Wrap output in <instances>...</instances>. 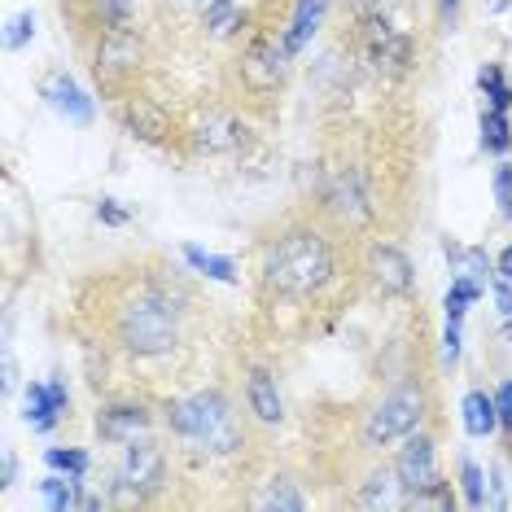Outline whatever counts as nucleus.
I'll return each mask as SVG.
<instances>
[{
	"label": "nucleus",
	"mask_w": 512,
	"mask_h": 512,
	"mask_svg": "<svg viewBox=\"0 0 512 512\" xmlns=\"http://www.w3.org/2000/svg\"><path fill=\"white\" fill-rule=\"evenodd\" d=\"M477 84H482L491 110H512V84H508V75H504V66L499 62H486L482 75H477Z\"/></svg>",
	"instance_id": "cd10ccee"
},
{
	"label": "nucleus",
	"mask_w": 512,
	"mask_h": 512,
	"mask_svg": "<svg viewBox=\"0 0 512 512\" xmlns=\"http://www.w3.org/2000/svg\"><path fill=\"white\" fill-rule=\"evenodd\" d=\"M31 36H36V14H18L9 18V31H5V49H22Z\"/></svg>",
	"instance_id": "2f4dec72"
},
{
	"label": "nucleus",
	"mask_w": 512,
	"mask_h": 512,
	"mask_svg": "<svg viewBox=\"0 0 512 512\" xmlns=\"http://www.w3.org/2000/svg\"><path fill=\"white\" fill-rule=\"evenodd\" d=\"M123 127L132 136H141V141H162V136L171 132V114L154 106V101H145V97H132L123 106Z\"/></svg>",
	"instance_id": "f3484780"
},
{
	"label": "nucleus",
	"mask_w": 512,
	"mask_h": 512,
	"mask_svg": "<svg viewBox=\"0 0 512 512\" xmlns=\"http://www.w3.org/2000/svg\"><path fill=\"white\" fill-rule=\"evenodd\" d=\"M394 473H399V482H403V491L407 495H421L429 491V486L438 482V456H434V438L429 434H407L403 438V451H399V460H394Z\"/></svg>",
	"instance_id": "6e6552de"
},
{
	"label": "nucleus",
	"mask_w": 512,
	"mask_h": 512,
	"mask_svg": "<svg viewBox=\"0 0 512 512\" xmlns=\"http://www.w3.org/2000/svg\"><path fill=\"white\" fill-rule=\"evenodd\" d=\"M320 22H324V0H298V5H294V18H289V27L281 31L285 49L298 57V53L311 44V36L320 31Z\"/></svg>",
	"instance_id": "6ab92c4d"
},
{
	"label": "nucleus",
	"mask_w": 512,
	"mask_h": 512,
	"mask_svg": "<svg viewBox=\"0 0 512 512\" xmlns=\"http://www.w3.org/2000/svg\"><path fill=\"white\" fill-rule=\"evenodd\" d=\"M14 482H18V460L14 451H5V460H0V491H9Z\"/></svg>",
	"instance_id": "58836bf2"
},
{
	"label": "nucleus",
	"mask_w": 512,
	"mask_h": 512,
	"mask_svg": "<svg viewBox=\"0 0 512 512\" xmlns=\"http://www.w3.org/2000/svg\"><path fill=\"white\" fill-rule=\"evenodd\" d=\"M71 412V394H66V381H31L27 386V425L49 434V429Z\"/></svg>",
	"instance_id": "ddd939ff"
},
{
	"label": "nucleus",
	"mask_w": 512,
	"mask_h": 512,
	"mask_svg": "<svg viewBox=\"0 0 512 512\" xmlns=\"http://www.w3.org/2000/svg\"><path fill=\"white\" fill-rule=\"evenodd\" d=\"M482 149L486 154H508L512 149V123H508V110H482Z\"/></svg>",
	"instance_id": "393cba45"
},
{
	"label": "nucleus",
	"mask_w": 512,
	"mask_h": 512,
	"mask_svg": "<svg viewBox=\"0 0 512 512\" xmlns=\"http://www.w3.org/2000/svg\"><path fill=\"white\" fill-rule=\"evenodd\" d=\"M438 9H442V18H447V22L460 18V0H438Z\"/></svg>",
	"instance_id": "a19ab883"
},
{
	"label": "nucleus",
	"mask_w": 512,
	"mask_h": 512,
	"mask_svg": "<svg viewBox=\"0 0 512 512\" xmlns=\"http://www.w3.org/2000/svg\"><path fill=\"white\" fill-rule=\"evenodd\" d=\"M246 403L250 412L259 416L263 425H281L285 416V403H281V390H276V377L267 368H254L250 381H246Z\"/></svg>",
	"instance_id": "dca6fc26"
},
{
	"label": "nucleus",
	"mask_w": 512,
	"mask_h": 512,
	"mask_svg": "<svg viewBox=\"0 0 512 512\" xmlns=\"http://www.w3.org/2000/svg\"><path fill=\"white\" fill-rule=\"evenodd\" d=\"M40 495L49 499V508L53 512H66V508H79V477H71V473H53V477H44L40 482Z\"/></svg>",
	"instance_id": "bb28decb"
},
{
	"label": "nucleus",
	"mask_w": 512,
	"mask_h": 512,
	"mask_svg": "<svg viewBox=\"0 0 512 512\" xmlns=\"http://www.w3.org/2000/svg\"><path fill=\"white\" fill-rule=\"evenodd\" d=\"M333 272H337L333 246L311 224L285 228L263 254V285L281 298L320 294V289L333 281Z\"/></svg>",
	"instance_id": "f257e3e1"
},
{
	"label": "nucleus",
	"mask_w": 512,
	"mask_h": 512,
	"mask_svg": "<svg viewBox=\"0 0 512 512\" xmlns=\"http://www.w3.org/2000/svg\"><path fill=\"white\" fill-rule=\"evenodd\" d=\"M193 5H197V14H202L206 31H211V36H219V40L237 36L241 22H246V14L237 9V0H193Z\"/></svg>",
	"instance_id": "aec40b11"
},
{
	"label": "nucleus",
	"mask_w": 512,
	"mask_h": 512,
	"mask_svg": "<svg viewBox=\"0 0 512 512\" xmlns=\"http://www.w3.org/2000/svg\"><path fill=\"white\" fill-rule=\"evenodd\" d=\"M447 263H451V272H456V276H464V281H477V285H486V281H491V272H495V263H491V254H486V250L456 246V241H447Z\"/></svg>",
	"instance_id": "412c9836"
},
{
	"label": "nucleus",
	"mask_w": 512,
	"mask_h": 512,
	"mask_svg": "<svg viewBox=\"0 0 512 512\" xmlns=\"http://www.w3.org/2000/svg\"><path fill=\"white\" fill-rule=\"evenodd\" d=\"M162 482H167V451H162L154 438L127 442V456H123V469H119V482L114 486L132 499H149L162 491Z\"/></svg>",
	"instance_id": "423d86ee"
},
{
	"label": "nucleus",
	"mask_w": 512,
	"mask_h": 512,
	"mask_svg": "<svg viewBox=\"0 0 512 512\" xmlns=\"http://www.w3.org/2000/svg\"><path fill=\"white\" fill-rule=\"evenodd\" d=\"M259 508H276V512H302L307 508V495L298 491L294 477H272L267 491L259 495Z\"/></svg>",
	"instance_id": "b1692460"
},
{
	"label": "nucleus",
	"mask_w": 512,
	"mask_h": 512,
	"mask_svg": "<svg viewBox=\"0 0 512 512\" xmlns=\"http://www.w3.org/2000/svg\"><path fill=\"white\" fill-rule=\"evenodd\" d=\"M504 337H508V342H512V316H508V329H504Z\"/></svg>",
	"instance_id": "37998d69"
},
{
	"label": "nucleus",
	"mask_w": 512,
	"mask_h": 512,
	"mask_svg": "<svg viewBox=\"0 0 512 512\" xmlns=\"http://www.w3.org/2000/svg\"><path fill=\"white\" fill-rule=\"evenodd\" d=\"M289 62H294V53L285 49L281 36H259L241 53V84L250 92H276L289 75Z\"/></svg>",
	"instance_id": "0eeeda50"
},
{
	"label": "nucleus",
	"mask_w": 512,
	"mask_h": 512,
	"mask_svg": "<svg viewBox=\"0 0 512 512\" xmlns=\"http://www.w3.org/2000/svg\"><path fill=\"white\" fill-rule=\"evenodd\" d=\"M184 263H189L197 276H206V281L237 285V263L224 259V254H211V250H202V246H184Z\"/></svg>",
	"instance_id": "4be33fe9"
},
{
	"label": "nucleus",
	"mask_w": 512,
	"mask_h": 512,
	"mask_svg": "<svg viewBox=\"0 0 512 512\" xmlns=\"http://www.w3.org/2000/svg\"><path fill=\"white\" fill-rule=\"evenodd\" d=\"M324 211H329L337 224L355 228L364 224V219L372 215V197L364 189V171H342V176H333V184L324 189Z\"/></svg>",
	"instance_id": "1a4fd4ad"
},
{
	"label": "nucleus",
	"mask_w": 512,
	"mask_h": 512,
	"mask_svg": "<svg viewBox=\"0 0 512 512\" xmlns=\"http://www.w3.org/2000/svg\"><path fill=\"white\" fill-rule=\"evenodd\" d=\"M460 491H464V504L469 508H486V473L477 469L473 460L460 464Z\"/></svg>",
	"instance_id": "c756f323"
},
{
	"label": "nucleus",
	"mask_w": 512,
	"mask_h": 512,
	"mask_svg": "<svg viewBox=\"0 0 512 512\" xmlns=\"http://www.w3.org/2000/svg\"><path fill=\"white\" fill-rule=\"evenodd\" d=\"M495 202H499V215L512 219V162L495 167Z\"/></svg>",
	"instance_id": "72a5a7b5"
},
{
	"label": "nucleus",
	"mask_w": 512,
	"mask_h": 512,
	"mask_svg": "<svg viewBox=\"0 0 512 512\" xmlns=\"http://www.w3.org/2000/svg\"><path fill=\"white\" fill-rule=\"evenodd\" d=\"M180 342V298H171L162 285L141 289L119 311V346L136 359L167 355Z\"/></svg>",
	"instance_id": "f03ea898"
},
{
	"label": "nucleus",
	"mask_w": 512,
	"mask_h": 512,
	"mask_svg": "<svg viewBox=\"0 0 512 512\" xmlns=\"http://www.w3.org/2000/svg\"><path fill=\"white\" fill-rule=\"evenodd\" d=\"M149 425H154V416L141 403H110L97 412V434L106 442H136L149 434Z\"/></svg>",
	"instance_id": "2eb2a0df"
},
{
	"label": "nucleus",
	"mask_w": 512,
	"mask_h": 512,
	"mask_svg": "<svg viewBox=\"0 0 512 512\" xmlns=\"http://www.w3.org/2000/svg\"><path fill=\"white\" fill-rule=\"evenodd\" d=\"M442 359H447V364L460 359V324H451V320H447V333H442Z\"/></svg>",
	"instance_id": "4c0bfd02"
},
{
	"label": "nucleus",
	"mask_w": 512,
	"mask_h": 512,
	"mask_svg": "<svg viewBox=\"0 0 512 512\" xmlns=\"http://www.w3.org/2000/svg\"><path fill=\"white\" fill-rule=\"evenodd\" d=\"M460 416H464V434L469 438H491L499 429V407H495V394L486 390H469L460 403Z\"/></svg>",
	"instance_id": "a211bd4d"
},
{
	"label": "nucleus",
	"mask_w": 512,
	"mask_h": 512,
	"mask_svg": "<svg viewBox=\"0 0 512 512\" xmlns=\"http://www.w3.org/2000/svg\"><path fill=\"white\" fill-rule=\"evenodd\" d=\"M359 49H364V62L381 75H403L412 66V36L394 27L386 9L359 18Z\"/></svg>",
	"instance_id": "39448f33"
},
{
	"label": "nucleus",
	"mask_w": 512,
	"mask_h": 512,
	"mask_svg": "<svg viewBox=\"0 0 512 512\" xmlns=\"http://www.w3.org/2000/svg\"><path fill=\"white\" fill-rule=\"evenodd\" d=\"M9 390H14V359L5 355V394H9Z\"/></svg>",
	"instance_id": "79ce46f5"
},
{
	"label": "nucleus",
	"mask_w": 512,
	"mask_h": 512,
	"mask_svg": "<svg viewBox=\"0 0 512 512\" xmlns=\"http://www.w3.org/2000/svg\"><path fill=\"white\" fill-rule=\"evenodd\" d=\"M40 97L49 101V106L62 114L66 123H75V127H88L92 119H97V106H92V97H88V92L79 88L66 71L44 75V79H40Z\"/></svg>",
	"instance_id": "9d476101"
},
{
	"label": "nucleus",
	"mask_w": 512,
	"mask_h": 512,
	"mask_svg": "<svg viewBox=\"0 0 512 512\" xmlns=\"http://www.w3.org/2000/svg\"><path fill=\"white\" fill-rule=\"evenodd\" d=\"M167 425L176 429L184 442H197V447L215 451V456H232V451L246 442L237 425V412L219 390H202L189 394V399H171L167 403Z\"/></svg>",
	"instance_id": "7ed1b4c3"
},
{
	"label": "nucleus",
	"mask_w": 512,
	"mask_h": 512,
	"mask_svg": "<svg viewBox=\"0 0 512 512\" xmlns=\"http://www.w3.org/2000/svg\"><path fill=\"white\" fill-rule=\"evenodd\" d=\"M486 294V285H477V281H464V276H451V289H447V320L451 324H464V316H469V307L477 298Z\"/></svg>",
	"instance_id": "a878e982"
},
{
	"label": "nucleus",
	"mask_w": 512,
	"mask_h": 512,
	"mask_svg": "<svg viewBox=\"0 0 512 512\" xmlns=\"http://www.w3.org/2000/svg\"><path fill=\"white\" fill-rule=\"evenodd\" d=\"M44 464H49L53 473L84 477L88 473V451H79V447H49V451H44Z\"/></svg>",
	"instance_id": "c85d7f7f"
},
{
	"label": "nucleus",
	"mask_w": 512,
	"mask_h": 512,
	"mask_svg": "<svg viewBox=\"0 0 512 512\" xmlns=\"http://www.w3.org/2000/svg\"><path fill=\"white\" fill-rule=\"evenodd\" d=\"M495 272H499V276H508V281H512V246H504V250H499V259H495Z\"/></svg>",
	"instance_id": "ea45409f"
},
{
	"label": "nucleus",
	"mask_w": 512,
	"mask_h": 512,
	"mask_svg": "<svg viewBox=\"0 0 512 512\" xmlns=\"http://www.w3.org/2000/svg\"><path fill=\"white\" fill-rule=\"evenodd\" d=\"M141 57H145V49L132 31H110L97 49V75L106 79V84H119V79L141 71Z\"/></svg>",
	"instance_id": "f8f14e48"
},
{
	"label": "nucleus",
	"mask_w": 512,
	"mask_h": 512,
	"mask_svg": "<svg viewBox=\"0 0 512 512\" xmlns=\"http://www.w3.org/2000/svg\"><path fill=\"white\" fill-rule=\"evenodd\" d=\"M97 14L110 31H127V22H132V0H97Z\"/></svg>",
	"instance_id": "7c9ffc66"
},
{
	"label": "nucleus",
	"mask_w": 512,
	"mask_h": 512,
	"mask_svg": "<svg viewBox=\"0 0 512 512\" xmlns=\"http://www.w3.org/2000/svg\"><path fill=\"white\" fill-rule=\"evenodd\" d=\"M368 276H372V285H377V294H386V298H403V294H412V285H416L412 259H407L399 246H372Z\"/></svg>",
	"instance_id": "9b49d317"
},
{
	"label": "nucleus",
	"mask_w": 512,
	"mask_h": 512,
	"mask_svg": "<svg viewBox=\"0 0 512 512\" xmlns=\"http://www.w3.org/2000/svg\"><path fill=\"white\" fill-rule=\"evenodd\" d=\"M491 294H495V307H499V316H512V281L508 276H499V281H491Z\"/></svg>",
	"instance_id": "c9c22d12"
},
{
	"label": "nucleus",
	"mask_w": 512,
	"mask_h": 512,
	"mask_svg": "<svg viewBox=\"0 0 512 512\" xmlns=\"http://www.w3.org/2000/svg\"><path fill=\"white\" fill-rule=\"evenodd\" d=\"M403 482H399V473L394 469H377V473H368V482H364V508H399L403 504Z\"/></svg>",
	"instance_id": "5701e85b"
},
{
	"label": "nucleus",
	"mask_w": 512,
	"mask_h": 512,
	"mask_svg": "<svg viewBox=\"0 0 512 512\" xmlns=\"http://www.w3.org/2000/svg\"><path fill=\"white\" fill-rule=\"evenodd\" d=\"M425 386H416V381H403L399 390H390L386 399L368 412L364 421V442L368 447H390V442H399L407 434H416L425 421Z\"/></svg>",
	"instance_id": "20e7f679"
},
{
	"label": "nucleus",
	"mask_w": 512,
	"mask_h": 512,
	"mask_svg": "<svg viewBox=\"0 0 512 512\" xmlns=\"http://www.w3.org/2000/svg\"><path fill=\"white\" fill-rule=\"evenodd\" d=\"M407 504H416V508H451L456 504V495H451V486L447 482H434L429 491H421V495H412Z\"/></svg>",
	"instance_id": "473e14b6"
},
{
	"label": "nucleus",
	"mask_w": 512,
	"mask_h": 512,
	"mask_svg": "<svg viewBox=\"0 0 512 512\" xmlns=\"http://www.w3.org/2000/svg\"><path fill=\"white\" fill-rule=\"evenodd\" d=\"M97 219L106 228H123L127 219H132V211H127V206H119V197H101L97 202Z\"/></svg>",
	"instance_id": "f704fd0d"
},
{
	"label": "nucleus",
	"mask_w": 512,
	"mask_h": 512,
	"mask_svg": "<svg viewBox=\"0 0 512 512\" xmlns=\"http://www.w3.org/2000/svg\"><path fill=\"white\" fill-rule=\"evenodd\" d=\"M250 141V127L232 114H211V119L197 123L193 132V154H237Z\"/></svg>",
	"instance_id": "4468645a"
},
{
	"label": "nucleus",
	"mask_w": 512,
	"mask_h": 512,
	"mask_svg": "<svg viewBox=\"0 0 512 512\" xmlns=\"http://www.w3.org/2000/svg\"><path fill=\"white\" fill-rule=\"evenodd\" d=\"M495 407H499V425L512 429V381H504V386L495 390Z\"/></svg>",
	"instance_id": "e433bc0d"
}]
</instances>
